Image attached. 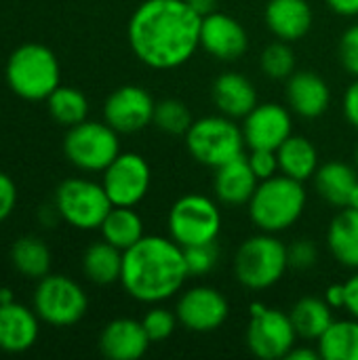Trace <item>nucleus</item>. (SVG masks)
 Wrapping results in <instances>:
<instances>
[{
  "instance_id": "obj_39",
  "label": "nucleus",
  "mask_w": 358,
  "mask_h": 360,
  "mask_svg": "<svg viewBox=\"0 0 358 360\" xmlns=\"http://www.w3.org/2000/svg\"><path fill=\"white\" fill-rule=\"evenodd\" d=\"M17 205V188H15V181L0 171V224L13 213Z\"/></svg>"
},
{
  "instance_id": "obj_41",
  "label": "nucleus",
  "mask_w": 358,
  "mask_h": 360,
  "mask_svg": "<svg viewBox=\"0 0 358 360\" xmlns=\"http://www.w3.org/2000/svg\"><path fill=\"white\" fill-rule=\"evenodd\" d=\"M344 289H346L344 308L348 310V314H350L352 319H358V270L354 276H350V278L344 283Z\"/></svg>"
},
{
  "instance_id": "obj_7",
  "label": "nucleus",
  "mask_w": 358,
  "mask_h": 360,
  "mask_svg": "<svg viewBox=\"0 0 358 360\" xmlns=\"http://www.w3.org/2000/svg\"><path fill=\"white\" fill-rule=\"evenodd\" d=\"M63 152L76 169L103 173L120 154L118 131H114L108 122L82 120L70 127L63 139Z\"/></svg>"
},
{
  "instance_id": "obj_9",
  "label": "nucleus",
  "mask_w": 358,
  "mask_h": 360,
  "mask_svg": "<svg viewBox=\"0 0 358 360\" xmlns=\"http://www.w3.org/2000/svg\"><path fill=\"white\" fill-rule=\"evenodd\" d=\"M55 207L65 224L78 230H97L114 205L101 184L72 177L55 190Z\"/></svg>"
},
{
  "instance_id": "obj_32",
  "label": "nucleus",
  "mask_w": 358,
  "mask_h": 360,
  "mask_svg": "<svg viewBox=\"0 0 358 360\" xmlns=\"http://www.w3.org/2000/svg\"><path fill=\"white\" fill-rule=\"evenodd\" d=\"M158 131L167 135H186L192 127V112L179 99H162L154 108V120Z\"/></svg>"
},
{
  "instance_id": "obj_28",
  "label": "nucleus",
  "mask_w": 358,
  "mask_h": 360,
  "mask_svg": "<svg viewBox=\"0 0 358 360\" xmlns=\"http://www.w3.org/2000/svg\"><path fill=\"white\" fill-rule=\"evenodd\" d=\"M331 310L333 308L321 297H302L289 312L291 323H293V327L298 331V338L319 342V338L333 323V312Z\"/></svg>"
},
{
  "instance_id": "obj_23",
  "label": "nucleus",
  "mask_w": 358,
  "mask_h": 360,
  "mask_svg": "<svg viewBox=\"0 0 358 360\" xmlns=\"http://www.w3.org/2000/svg\"><path fill=\"white\" fill-rule=\"evenodd\" d=\"M312 179L321 198H325L329 205L338 209H344L350 205L352 192L358 184L357 169L342 160H331V162L321 165Z\"/></svg>"
},
{
  "instance_id": "obj_34",
  "label": "nucleus",
  "mask_w": 358,
  "mask_h": 360,
  "mask_svg": "<svg viewBox=\"0 0 358 360\" xmlns=\"http://www.w3.org/2000/svg\"><path fill=\"white\" fill-rule=\"evenodd\" d=\"M184 259L188 266L190 276H205L213 272L219 259V249L215 243H203V245H192L184 247Z\"/></svg>"
},
{
  "instance_id": "obj_26",
  "label": "nucleus",
  "mask_w": 358,
  "mask_h": 360,
  "mask_svg": "<svg viewBox=\"0 0 358 360\" xmlns=\"http://www.w3.org/2000/svg\"><path fill=\"white\" fill-rule=\"evenodd\" d=\"M122 255L118 247L108 240L93 243L82 255V272L95 285H112L120 281L122 274Z\"/></svg>"
},
{
  "instance_id": "obj_36",
  "label": "nucleus",
  "mask_w": 358,
  "mask_h": 360,
  "mask_svg": "<svg viewBox=\"0 0 358 360\" xmlns=\"http://www.w3.org/2000/svg\"><path fill=\"white\" fill-rule=\"evenodd\" d=\"M338 55H340L342 68H344L350 76L358 78V23L350 25V27L342 34Z\"/></svg>"
},
{
  "instance_id": "obj_4",
  "label": "nucleus",
  "mask_w": 358,
  "mask_h": 360,
  "mask_svg": "<svg viewBox=\"0 0 358 360\" xmlns=\"http://www.w3.org/2000/svg\"><path fill=\"white\" fill-rule=\"evenodd\" d=\"M6 84L25 101H44L61 82V68L55 53L36 42L17 46L6 61Z\"/></svg>"
},
{
  "instance_id": "obj_16",
  "label": "nucleus",
  "mask_w": 358,
  "mask_h": 360,
  "mask_svg": "<svg viewBox=\"0 0 358 360\" xmlns=\"http://www.w3.org/2000/svg\"><path fill=\"white\" fill-rule=\"evenodd\" d=\"M200 46L219 61H236L247 53L249 36L238 19L213 11L211 15L203 17Z\"/></svg>"
},
{
  "instance_id": "obj_30",
  "label": "nucleus",
  "mask_w": 358,
  "mask_h": 360,
  "mask_svg": "<svg viewBox=\"0 0 358 360\" xmlns=\"http://www.w3.org/2000/svg\"><path fill=\"white\" fill-rule=\"evenodd\" d=\"M11 262L19 274L40 281L51 270V251L38 236H21L11 247Z\"/></svg>"
},
{
  "instance_id": "obj_31",
  "label": "nucleus",
  "mask_w": 358,
  "mask_h": 360,
  "mask_svg": "<svg viewBox=\"0 0 358 360\" xmlns=\"http://www.w3.org/2000/svg\"><path fill=\"white\" fill-rule=\"evenodd\" d=\"M49 114L51 118L61 124V127H74L82 120H87L89 114V99L84 97L82 91L74 86H63L59 84L49 97H46Z\"/></svg>"
},
{
  "instance_id": "obj_1",
  "label": "nucleus",
  "mask_w": 358,
  "mask_h": 360,
  "mask_svg": "<svg viewBox=\"0 0 358 360\" xmlns=\"http://www.w3.org/2000/svg\"><path fill=\"white\" fill-rule=\"evenodd\" d=\"M203 17L186 0H143L129 19L135 57L152 70H173L200 46Z\"/></svg>"
},
{
  "instance_id": "obj_49",
  "label": "nucleus",
  "mask_w": 358,
  "mask_h": 360,
  "mask_svg": "<svg viewBox=\"0 0 358 360\" xmlns=\"http://www.w3.org/2000/svg\"><path fill=\"white\" fill-rule=\"evenodd\" d=\"M354 162H357V169H358V146H357V150H354Z\"/></svg>"
},
{
  "instance_id": "obj_44",
  "label": "nucleus",
  "mask_w": 358,
  "mask_h": 360,
  "mask_svg": "<svg viewBox=\"0 0 358 360\" xmlns=\"http://www.w3.org/2000/svg\"><path fill=\"white\" fill-rule=\"evenodd\" d=\"M38 219H40V224H42V226H46V228H55V224L61 219V215H59L57 207L53 205V207H42V209H40Z\"/></svg>"
},
{
  "instance_id": "obj_22",
  "label": "nucleus",
  "mask_w": 358,
  "mask_h": 360,
  "mask_svg": "<svg viewBox=\"0 0 358 360\" xmlns=\"http://www.w3.org/2000/svg\"><path fill=\"white\" fill-rule=\"evenodd\" d=\"M211 97L219 114L234 120L245 118L257 105L255 84L238 72H226L217 76L211 89Z\"/></svg>"
},
{
  "instance_id": "obj_18",
  "label": "nucleus",
  "mask_w": 358,
  "mask_h": 360,
  "mask_svg": "<svg viewBox=\"0 0 358 360\" xmlns=\"http://www.w3.org/2000/svg\"><path fill=\"white\" fill-rule=\"evenodd\" d=\"M287 105L302 118H319L329 110L331 89L317 72H293L285 86Z\"/></svg>"
},
{
  "instance_id": "obj_15",
  "label": "nucleus",
  "mask_w": 358,
  "mask_h": 360,
  "mask_svg": "<svg viewBox=\"0 0 358 360\" xmlns=\"http://www.w3.org/2000/svg\"><path fill=\"white\" fill-rule=\"evenodd\" d=\"M241 127L249 150H279L293 135L291 110L281 103H257L243 118Z\"/></svg>"
},
{
  "instance_id": "obj_25",
  "label": "nucleus",
  "mask_w": 358,
  "mask_h": 360,
  "mask_svg": "<svg viewBox=\"0 0 358 360\" xmlns=\"http://www.w3.org/2000/svg\"><path fill=\"white\" fill-rule=\"evenodd\" d=\"M279 171L298 181L314 177L319 165V152L314 143L304 135H289L276 150Z\"/></svg>"
},
{
  "instance_id": "obj_13",
  "label": "nucleus",
  "mask_w": 358,
  "mask_h": 360,
  "mask_svg": "<svg viewBox=\"0 0 358 360\" xmlns=\"http://www.w3.org/2000/svg\"><path fill=\"white\" fill-rule=\"evenodd\" d=\"M175 314L181 327L194 333H211L219 329L230 314L228 300L213 287L200 285L184 291L177 300Z\"/></svg>"
},
{
  "instance_id": "obj_42",
  "label": "nucleus",
  "mask_w": 358,
  "mask_h": 360,
  "mask_svg": "<svg viewBox=\"0 0 358 360\" xmlns=\"http://www.w3.org/2000/svg\"><path fill=\"white\" fill-rule=\"evenodd\" d=\"M327 6L342 15V17H357L358 15V0H325Z\"/></svg>"
},
{
  "instance_id": "obj_14",
  "label": "nucleus",
  "mask_w": 358,
  "mask_h": 360,
  "mask_svg": "<svg viewBox=\"0 0 358 360\" xmlns=\"http://www.w3.org/2000/svg\"><path fill=\"white\" fill-rule=\"evenodd\" d=\"M154 99L137 84H124L112 91L103 103V120L118 133H137L154 120Z\"/></svg>"
},
{
  "instance_id": "obj_20",
  "label": "nucleus",
  "mask_w": 358,
  "mask_h": 360,
  "mask_svg": "<svg viewBox=\"0 0 358 360\" xmlns=\"http://www.w3.org/2000/svg\"><path fill=\"white\" fill-rule=\"evenodd\" d=\"M264 19L279 40L295 42L310 32L314 15L308 0H268Z\"/></svg>"
},
{
  "instance_id": "obj_35",
  "label": "nucleus",
  "mask_w": 358,
  "mask_h": 360,
  "mask_svg": "<svg viewBox=\"0 0 358 360\" xmlns=\"http://www.w3.org/2000/svg\"><path fill=\"white\" fill-rule=\"evenodd\" d=\"M143 329L150 338V342H165L173 335L175 327H177V314L167 310V308H152L146 316H143Z\"/></svg>"
},
{
  "instance_id": "obj_27",
  "label": "nucleus",
  "mask_w": 358,
  "mask_h": 360,
  "mask_svg": "<svg viewBox=\"0 0 358 360\" xmlns=\"http://www.w3.org/2000/svg\"><path fill=\"white\" fill-rule=\"evenodd\" d=\"M103 240L118 247L120 251L131 249L139 243L143 234V219L133 207H112L106 215L103 224L99 226Z\"/></svg>"
},
{
  "instance_id": "obj_46",
  "label": "nucleus",
  "mask_w": 358,
  "mask_h": 360,
  "mask_svg": "<svg viewBox=\"0 0 358 360\" xmlns=\"http://www.w3.org/2000/svg\"><path fill=\"white\" fill-rule=\"evenodd\" d=\"M200 17H207V15H211L213 11H215V6H217V0H186Z\"/></svg>"
},
{
  "instance_id": "obj_3",
  "label": "nucleus",
  "mask_w": 358,
  "mask_h": 360,
  "mask_svg": "<svg viewBox=\"0 0 358 360\" xmlns=\"http://www.w3.org/2000/svg\"><path fill=\"white\" fill-rule=\"evenodd\" d=\"M247 207L251 221L262 232L279 234L291 228L306 209L304 181H298L283 173L264 179L260 181Z\"/></svg>"
},
{
  "instance_id": "obj_37",
  "label": "nucleus",
  "mask_w": 358,
  "mask_h": 360,
  "mask_svg": "<svg viewBox=\"0 0 358 360\" xmlns=\"http://www.w3.org/2000/svg\"><path fill=\"white\" fill-rule=\"evenodd\" d=\"M287 255H289V266L295 270H310L317 262H319V247L314 245V240L308 238H300L293 245L287 247Z\"/></svg>"
},
{
  "instance_id": "obj_12",
  "label": "nucleus",
  "mask_w": 358,
  "mask_h": 360,
  "mask_svg": "<svg viewBox=\"0 0 358 360\" xmlns=\"http://www.w3.org/2000/svg\"><path fill=\"white\" fill-rule=\"evenodd\" d=\"M150 181L152 171L148 160L137 152H120L103 171L101 186L114 207H135L146 198Z\"/></svg>"
},
{
  "instance_id": "obj_47",
  "label": "nucleus",
  "mask_w": 358,
  "mask_h": 360,
  "mask_svg": "<svg viewBox=\"0 0 358 360\" xmlns=\"http://www.w3.org/2000/svg\"><path fill=\"white\" fill-rule=\"evenodd\" d=\"M11 302H15V300H13V291L6 289V287H2V289H0V304H11Z\"/></svg>"
},
{
  "instance_id": "obj_29",
  "label": "nucleus",
  "mask_w": 358,
  "mask_h": 360,
  "mask_svg": "<svg viewBox=\"0 0 358 360\" xmlns=\"http://www.w3.org/2000/svg\"><path fill=\"white\" fill-rule=\"evenodd\" d=\"M317 348L325 360H358V319L333 321Z\"/></svg>"
},
{
  "instance_id": "obj_8",
  "label": "nucleus",
  "mask_w": 358,
  "mask_h": 360,
  "mask_svg": "<svg viewBox=\"0 0 358 360\" xmlns=\"http://www.w3.org/2000/svg\"><path fill=\"white\" fill-rule=\"evenodd\" d=\"M167 226L179 247L215 243L222 232V211L205 194H186L171 207Z\"/></svg>"
},
{
  "instance_id": "obj_33",
  "label": "nucleus",
  "mask_w": 358,
  "mask_h": 360,
  "mask_svg": "<svg viewBox=\"0 0 358 360\" xmlns=\"http://www.w3.org/2000/svg\"><path fill=\"white\" fill-rule=\"evenodd\" d=\"M262 72L272 80H287L295 72V53L291 49V42L279 40L270 42L260 57Z\"/></svg>"
},
{
  "instance_id": "obj_43",
  "label": "nucleus",
  "mask_w": 358,
  "mask_h": 360,
  "mask_svg": "<svg viewBox=\"0 0 358 360\" xmlns=\"http://www.w3.org/2000/svg\"><path fill=\"white\" fill-rule=\"evenodd\" d=\"M325 302L331 306V308H344V302H346V289L344 285H331L325 293Z\"/></svg>"
},
{
  "instance_id": "obj_19",
  "label": "nucleus",
  "mask_w": 358,
  "mask_h": 360,
  "mask_svg": "<svg viewBox=\"0 0 358 360\" xmlns=\"http://www.w3.org/2000/svg\"><path fill=\"white\" fill-rule=\"evenodd\" d=\"M257 186H260V179L253 173L247 160V154H241L234 160L215 169L213 190H215L217 200L224 205H230V207L249 205Z\"/></svg>"
},
{
  "instance_id": "obj_6",
  "label": "nucleus",
  "mask_w": 358,
  "mask_h": 360,
  "mask_svg": "<svg viewBox=\"0 0 358 360\" xmlns=\"http://www.w3.org/2000/svg\"><path fill=\"white\" fill-rule=\"evenodd\" d=\"M245 146L243 127L224 114L198 118L186 133V148L192 158L211 169H217L245 154Z\"/></svg>"
},
{
  "instance_id": "obj_24",
  "label": "nucleus",
  "mask_w": 358,
  "mask_h": 360,
  "mask_svg": "<svg viewBox=\"0 0 358 360\" xmlns=\"http://www.w3.org/2000/svg\"><path fill=\"white\" fill-rule=\"evenodd\" d=\"M327 245L331 255L346 268L358 270V209L344 207L329 224Z\"/></svg>"
},
{
  "instance_id": "obj_48",
  "label": "nucleus",
  "mask_w": 358,
  "mask_h": 360,
  "mask_svg": "<svg viewBox=\"0 0 358 360\" xmlns=\"http://www.w3.org/2000/svg\"><path fill=\"white\" fill-rule=\"evenodd\" d=\"M348 207H354V209H358V184L357 188H354V192H352V198H350V205Z\"/></svg>"
},
{
  "instance_id": "obj_45",
  "label": "nucleus",
  "mask_w": 358,
  "mask_h": 360,
  "mask_svg": "<svg viewBox=\"0 0 358 360\" xmlns=\"http://www.w3.org/2000/svg\"><path fill=\"white\" fill-rule=\"evenodd\" d=\"M289 360H319L321 359V352L319 348L317 350H310V348H298V344L291 348V352L287 354Z\"/></svg>"
},
{
  "instance_id": "obj_38",
  "label": "nucleus",
  "mask_w": 358,
  "mask_h": 360,
  "mask_svg": "<svg viewBox=\"0 0 358 360\" xmlns=\"http://www.w3.org/2000/svg\"><path fill=\"white\" fill-rule=\"evenodd\" d=\"M247 160L253 169V173L257 175L260 181L264 179H270L274 177L279 171V156H276V150H249L247 154Z\"/></svg>"
},
{
  "instance_id": "obj_10",
  "label": "nucleus",
  "mask_w": 358,
  "mask_h": 360,
  "mask_svg": "<svg viewBox=\"0 0 358 360\" xmlns=\"http://www.w3.org/2000/svg\"><path fill=\"white\" fill-rule=\"evenodd\" d=\"M87 308L89 300L82 287L63 274L42 276L34 291V312L51 327L76 325L87 314Z\"/></svg>"
},
{
  "instance_id": "obj_2",
  "label": "nucleus",
  "mask_w": 358,
  "mask_h": 360,
  "mask_svg": "<svg viewBox=\"0 0 358 360\" xmlns=\"http://www.w3.org/2000/svg\"><path fill=\"white\" fill-rule=\"evenodd\" d=\"M184 247L171 236H143L122 255L120 283L141 304H160L181 291L188 278Z\"/></svg>"
},
{
  "instance_id": "obj_5",
  "label": "nucleus",
  "mask_w": 358,
  "mask_h": 360,
  "mask_svg": "<svg viewBox=\"0 0 358 360\" xmlns=\"http://www.w3.org/2000/svg\"><path fill=\"white\" fill-rule=\"evenodd\" d=\"M287 268V245L270 232L247 238L234 255V276L251 291L270 289L285 276Z\"/></svg>"
},
{
  "instance_id": "obj_40",
  "label": "nucleus",
  "mask_w": 358,
  "mask_h": 360,
  "mask_svg": "<svg viewBox=\"0 0 358 360\" xmlns=\"http://www.w3.org/2000/svg\"><path fill=\"white\" fill-rule=\"evenodd\" d=\"M344 116L358 131V78H354V82L346 89V95H344Z\"/></svg>"
},
{
  "instance_id": "obj_11",
  "label": "nucleus",
  "mask_w": 358,
  "mask_h": 360,
  "mask_svg": "<svg viewBox=\"0 0 358 360\" xmlns=\"http://www.w3.org/2000/svg\"><path fill=\"white\" fill-rule=\"evenodd\" d=\"M298 342V331L291 316L276 308L262 304L251 306V321L247 327V348L262 360L287 359Z\"/></svg>"
},
{
  "instance_id": "obj_21",
  "label": "nucleus",
  "mask_w": 358,
  "mask_h": 360,
  "mask_svg": "<svg viewBox=\"0 0 358 360\" xmlns=\"http://www.w3.org/2000/svg\"><path fill=\"white\" fill-rule=\"evenodd\" d=\"M38 340V314L23 304H0V350L19 354Z\"/></svg>"
},
{
  "instance_id": "obj_17",
  "label": "nucleus",
  "mask_w": 358,
  "mask_h": 360,
  "mask_svg": "<svg viewBox=\"0 0 358 360\" xmlns=\"http://www.w3.org/2000/svg\"><path fill=\"white\" fill-rule=\"evenodd\" d=\"M150 338L141 321L114 319L99 335V350L110 360H137L150 348Z\"/></svg>"
}]
</instances>
